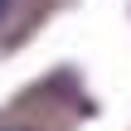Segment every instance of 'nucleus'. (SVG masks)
<instances>
[{"label":"nucleus","instance_id":"f257e3e1","mask_svg":"<svg viewBox=\"0 0 131 131\" xmlns=\"http://www.w3.org/2000/svg\"><path fill=\"white\" fill-rule=\"evenodd\" d=\"M5 5H10V0H0V15H5Z\"/></svg>","mask_w":131,"mask_h":131}]
</instances>
